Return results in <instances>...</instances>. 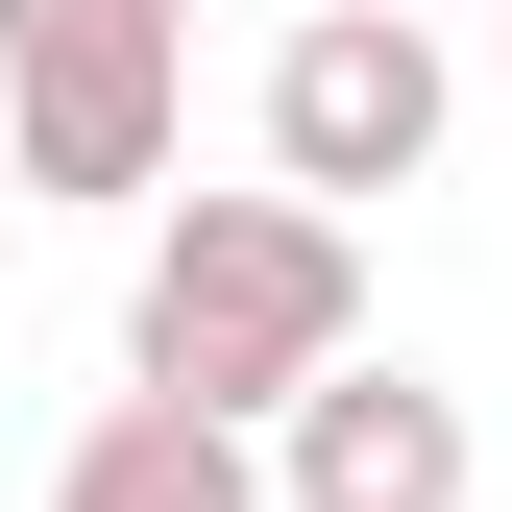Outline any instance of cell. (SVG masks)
<instances>
[{
	"label": "cell",
	"instance_id": "obj_1",
	"mask_svg": "<svg viewBox=\"0 0 512 512\" xmlns=\"http://www.w3.org/2000/svg\"><path fill=\"white\" fill-rule=\"evenodd\" d=\"M366 342V244L342 196H171L147 220V293H122V391H196V415H269L293 366H342Z\"/></svg>",
	"mask_w": 512,
	"mask_h": 512
},
{
	"label": "cell",
	"instance_id": "obj_2",
	"mask_svg": "<svg viewBox=\"0 0 512 512\" xmlns=\"http://www.w3.org/2000/svg\"><path fill=\"white\" fill-rule=\"evenodd\" d=\"M171 25L147 0H0V147H25V196H147L171 171Z\"/></svg>",
	"mask_w": 512,
	"mask_h": 512
},
{
	"label": "cell",
	"instance_id": "obj_3",
	"mask_svg": "<svg viewBox=\"0 0 512 512\" xmlns=\"http://www.w3.org/2000/svg\"><path fill=\"white\" fill-rule=\"evenodd\" d=\"M439 122H464L439 0H317V25L269 49V171H293V196H415Z\"/></svg>",
	"mask_w": 512,
	"mask_h": 512
},
{
	"label": "cell",
	"instance_id": "obj_4",
	"mask_svg": "<svg viewBox=\"0 0 512 512\" xmlns=\"http://www.w3.org/2000/svg\"><path fill=\"white\" fill-rule=\"evenodd\" d=\"M244 439H269V512H464V488H488L464 391H439V366H366V342H342V366H293Z\"/></svg>",
	"mask_w": 512,
	"mask_h": 512
},
{
	"label": "cell",
	"instance_id": "obj_5",
	"mask_svg": "<svg viewBox=\"0 0 512 512\" xmlns=\"http://www.w3.org/2000/svg\"><path fill=\"white\" fill-rule=\"evenodd\" d=\"M49 512H269V439L196 415V391H98L74 464H49Z\"/></svg>",
	"mask_w": 512,
	"mask_h": 512
},
{
	"label": "cell",
	"instance_id": "obj_6",
	"mask_svg": "<svg viewBox=\"0 0 512 512\" xmlns=\"http://www.w3.org/2000/svg\"><path fill=\"white\" fill-rule=\"evenodd\" d=\"M147 25H196V0H147Z\"/></svg>",
	"mask_w": 512,
	"mask_h": 512
}]
</instances>
